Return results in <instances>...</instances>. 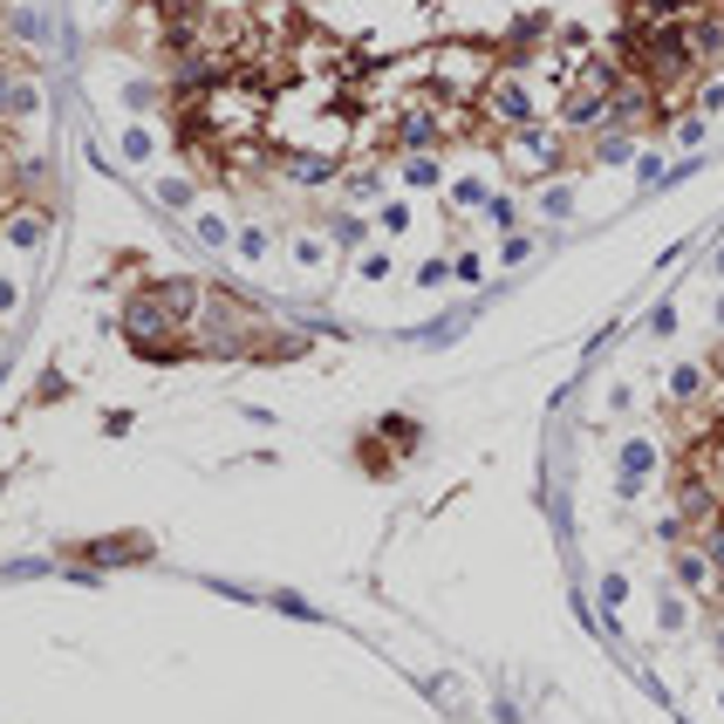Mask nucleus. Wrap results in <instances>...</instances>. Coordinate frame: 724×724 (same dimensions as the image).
<instances>
[{
    "mask_svg": "<svg viewBox=\"0 0 724 724\" xmlns=\"http://www.w3.org/2000/svg\"><path fill=\"white\" fill-rule=\"evenodd\" d=\"M178 329H185V321L165 308V301H157V288L151 294H137L131 308H124V335H131V349L137 355H178L185 342H178Z\"/></svg>",
    "mask_w": 724,
    "mask_h": 724,
    "instance_id": "nucleus-1",
    "label": "nucleus"
},
{
    "mask_svg": "<svg viewBox=\"0 0 724 724\" xmlns=\"http://www.w3.org/2000/svg\"><path fill=\"white\" fill-rule=\"evenodd\" d=\"M717 513H724V486L691 458V465H683V478H676V519L704 534V527H717Z\"/></svg>",
    "mask_w": 724,
    "mask_h": 724,
    "instance_id": "nucleus-2",
    "label": "nucleus"
},
{
    "mask_svg": "<svg viewBox=\"0 0 724 724\" xmlns=\"http://www.w3.org/2000/svg\"><path fill=\"white\" fill-rule=\"evenodd\" d=\"M478 110H486L499 131H527V124H540V116H534V96H527V83H519L513 69L493 75V83L478 90Z\"/></svg>",
    "mask_w": 724,
    "mask_h": 724,
    "instance_id": "nucleus-3",
    "label": "nucleus"
},
{
    "mask_svg": "<svg viewBox=\"0 0 724 724\" xmlns=\"http://www.w3.org/2000/svg\"><path fill=\"white\" fill-rule=\"evenodd\" d=\"M445 131H452V116H445V103H431V96H417V103H404V116H396V131H390V137L404 144L411 157H424V151H431L437 137H445Z\"/></svg>",
    "mask_w": 724,
    "mask_h": 724,
    "instance_id": "nucleus-4",
    "label": "nucleus"
},
{
    "mask_svg": "<svg viewBox=\"0 0 724 724\" xmlns=\"http://www.w3.org/2000/svg\"><path fill=\"white\" fill-rule=\"evenodd\" d=\"M683 49H691V62L724 55V14H691L683 21Z\"/></svg>",
    "mask_w": 724,
    "mask_h": 724,
    "instance_id": "nucleus-5",
    "label": "nucleus"
},
{
    "mask_svg": "<svg viewBox=\"0 0 724 724\" xmlns=\"http://www.w3.org/2000/svg\"><path fill=\"white\" fill-rule=\"evenodd\" d=\"M513 151H519V157H534V172H554V165H560V137H554V131H540V124L513 131Z\"/></svg>",
    "mask_w": 724,
    "mask_h": 724,
    "instance_id": "nucleus-6",
    "label": "nucleus"
},
{
    "mask_svg": "<svg viewBox=\"0 0 724 724\" xmlns=\"http://www.w3.org/2000/svg\"><path fill=\"white\" fill-rule=\"evenodd\" d=\"M642 116H650V83H622L616 96H609V124H642Z\"/></svg>",
    "mask_w": 724,
    "mask_h": 724,
    "instance_id": "nucleus-7",
    "label": "nucleus"
},
{
    "mask_svg": "<svg viewBox=\"0 0 724 724\" xmlns=\"http://www.w3.org/2000/svg\"><path fill=\"white\" fill-rule=\"evenodd\" d=\"M288 178H301V185H329L335 165H329L321 151H288Z\"/></svg>",
    "mask_w": 724,
    "mask_h": 724,
    "instance_id": "nucleus-8",
    "label": "nucleus"
},
{
    "mask_svg": "<svg viewBox=\"0 0 724 724\" xmlns=\"http://www.w3.org/2000/svg\"><path fill=\"white\" fill-rule=\"evenodd\" d=\"M711 575H717V568H711L697 547H683V554H676V581H683V588H711Z\"/></svg>",
    "mask_w": 724,
    "mask_h": 724,
    "instance_id": "nucleus-9",
    "label": "nucleus"
},
{
    "mask_svg": "<svg viewBox=\"0 0 724 724\" xmlns=\"http://www.w3.org/2000/svg\"><path fill=\"white\" fill-rule=\"evenodd\" d=\"M704 390H711V383H704V370H697V362H691V370H676V376H670V396H676V404H697Z\"/></svg>",
    "mask_w": 724,
    "mask_h": 724,
    "instance_id": "nucleus-10",
    "label": "nucleus"
},
{
    "mask_svg": "<svg viewBox=\"0 0 724 724\" xmlns=\"http://www.w3.org/2000/svg\"><path fill=\"white\" fill-rule=\"evenodd\" d=\"M8 232H14V247H34V239H42V213H34V206H21Z\"/></svg>",
    "mask_w": 724,
    "mask_h": 724,
    "instance_id": "nucleus-11",
    "label": "nucleus"
},
{
    "mask_svg": "<svg viewBox=\"0 0 724 724\" xmlns=\"http://www.w3.org/2000/svg\"><path fill=\"white\" fill-rule=\"evenodd\" d=\"M697 554L711 560L717 575H724V527H704V534H697Z\"/></svg>",
    "mask_w": 724,
    "mask_h": 724,
    "instance_id": "nucleus-12",
    "label": "nucleus"
},
{
    "mask_svg": "<svg viewBox=\"0 0 724 724\" xmlns=\"http://www.w3.org/2000/svg\"><path fill=\"white\" fill-rule=\"evenodd\" d=\"M594 157H601V165H616V157H629V137H622V131H609V137H594Z\"/></svg>",
    "mask_w": 724,
    "mask_h": 724,
    "instance_id": "nucleus-13",
    "label": "nucleus"
},
{
    "mask_svg": "<svg viewBox=\"0 0 724 724\" xmlns=\"http://www.w3.org/2000/svg\"><path fill=\"white\" fill-rule=\"evenodd\" d=\"M697 465H704V472L717 478V486H724V431L711 437V452H697Z\"/></svg>",
    "mask_w": 724,
    "mask_h": 724,
    "instance_id": "nucleus-14",
    "label": "nucleus"
},
{
    "mask_svg": "<svg viewBox=\"0 0 724 724\" xmlns=\"http://www.w3.org/2000/svg\"><path fill=\"white\" fill-rule=\"evenodd\" d=\"M404 178H411V185H437V157H411Z\"/></svg>",
    "mask_w": 724,
    "mask_h": 724,
    "instance_id": "nucleus-15",
    "label": "nucleus"
},
{
    "mask_svg": "<svg viewBox=\"0 0 724 724\" xmlns=\"http://www.w3.org/2000/svg\"><path fill=\"white\" fill-rule=\"evenodd\" d=\"M157 198H165V206H185L192 185H185V178H165V185H157Z\"/></svg>",
    "mask_w": 724,
    "mask_h": 724,
    "instance_id": "nucleus-16",
    "label": "nucleus"
},
{
    "mask_svg": "<svg viewBox=\"0 0 724 724\" xmlns=\"http://www.w3.org/2000/svg\"><path fill=\"white\" fill-rule=\"evenodd\" d=\"M486 219L493 226H513V198H486Z\"/></svg>",
    "mask_w": 724,
    "mask_h": 724,
    "instance_id": "nucleus-17",
    "label": "nucleus"
},
{
    "mask_svg": "<svg viewBox=\"0 0 724 724\" xmlns=\"http://www.w3.org/2000/svg\"><path fill=\"white\" fill-rule=\"evenodd\" d=\"M198 232H206L213 247H226V219H219V213H206V219H198Z\"/></svg>",
    "mask_w": 724,
    "mask_h": 724,
    "instance_id": "nucleus-18",
    "label": "nucleus"
},
{
    "mask_svg": "<svg viewBox=\"0 0 724 724\" xmlns=\"http://www.w3.org/2000/svg\"><path fill=\"white\" fill-rule=\"evenodd\" d=\"M335 239L342 247H362V219H335Z\"/></svg>",
    "mask_w": 724,
    "mask_h": 724,
    "instance_id": "nucleus-19",
    "label": "nucleus"
},
{
    "mask_svg": "<svg viewBox=\"0 0 724 724\" xmlns=\"http://www.w3.org/2000/svg\"><path fill=\"white\" fill-rule=\"evenodd\" d=\"M8 90H14V75H0V103H8Z\"/></svg>",
    "mask_w": 724,
    "mask_h": 724,
    "instance_id": "nucleus-20",
    "label": "nucleus"
},
{
    "mask_svg": "<svg viewBox=\"0 0 724 724\" xmlns=\"http://www.w3.org/2000/svg\"><path fill=\"white\" fill-rule=\"evenodd\" d=\"M717 273H724V254H717Z\"/></svg>",
    "mask_w": 724,
    "mask_h": 724,
    "instance_id": "nucleus-21",
    "label": "nucleus"
},
{
    "mask_svg": "<svg viewBox=\"0 0 724 724\" xmlns=\"http://www.w3.org/2000/svg\"><path fill=\"white\" fill-rule=\"evenodd\" d=\"M717 527H724V513H717Z\"/></svg>",
    "mask_w": 724,
    "mask_h": 724,
    "instance_id": "nucleus-22",
    "label": "nucleus"
}]
</instances>
